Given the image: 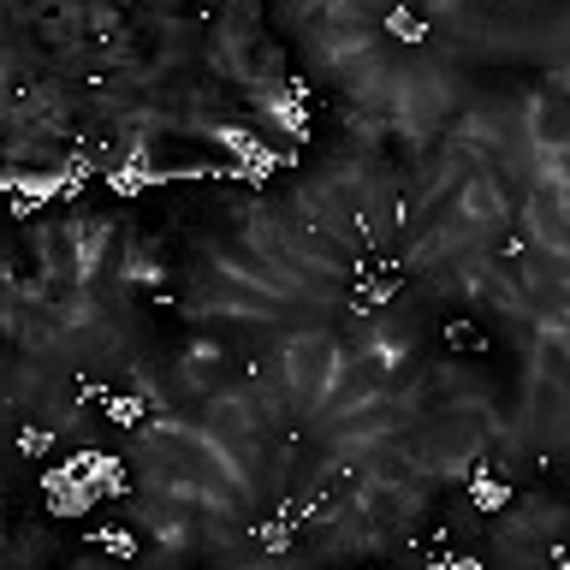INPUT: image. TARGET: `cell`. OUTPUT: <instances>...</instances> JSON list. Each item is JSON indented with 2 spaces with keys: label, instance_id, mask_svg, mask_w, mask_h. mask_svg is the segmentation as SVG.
Returning <instances> with one entry per match:
<instances>
[{
  "label": "cell",
  "instance_id": "6da1fadb",
  "mask_svg": "<svg viewBox=\"0 0 570 570\" xmlns=\"http://www.w3.org/2000/svg\"><path fill=\"white\" fill-rule=\"evenodd\" d=\"M381 36H392V48H422L428 42V18L404 12V7H386L381 12Z\"/></svg>",
  "mask_w": 570,
  "mask_h": 570
},
{
  "label": "cell",
  "instance_id": "7a4b0ae2",
  "mask_svg": "<svg viewBox=\"0 0 570 570\" xmlns=\"http://www.w3.org/2000/svg\"><path fill=\"white\" fill-rule=\"evenodd\" d=\"M445 345H452L458 356H481L488 351V333H481V321H445Z\"/></svg>",
  "mask_w": 570,
  "mask_h": 570
}]
</instances>
